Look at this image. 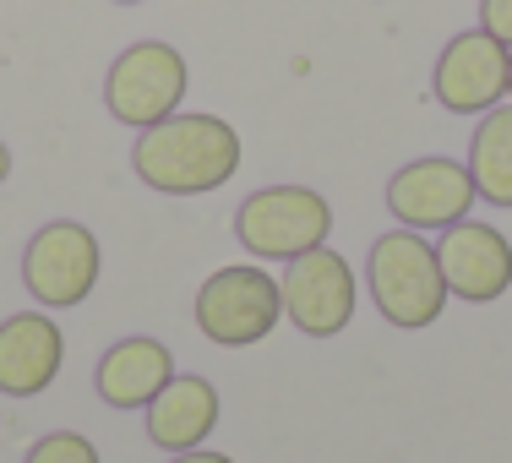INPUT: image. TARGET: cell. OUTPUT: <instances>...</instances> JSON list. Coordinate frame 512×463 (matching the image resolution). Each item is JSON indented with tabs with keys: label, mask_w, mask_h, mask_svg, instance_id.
I'll return each instance as SVG.
<instances>
[{
	"label": "cell",
	"mask_w": 512,
	"mask_h": 463,
	"mask_svg": "<svg viewBox=\"0 0 512 463\" xmlns=\"http://www.w3.org/2000/svg\"><path fill=\"white\" fill-rule=\"evenodd\" d=\"M131 169L142 175V186L164 191V197H202V191L235 180L240 137L218 115H169L137 137Z\"/></svg>",
	"instance_id": "6da1fadb"
},
{
	"label": "cell",
	"mask_w": 512,
	"mask_h": 463,
	"mask_svg": "<svg viewBox=\"0 0 512 463\" xmlns=\"http://www.w3.org/2000/svg\"><path fill=\"white\" fill-rule=\"evenodd\" d=\"M365 278H371L376 311L393 327H431L447 306V278L436 262V246L420 240L414 229H387L371 246Z\"/></svg>",
	"instance_id": "7a4b0ae2"
},
{
	"label": "cell",
	"mask_w": 512,
	"mask_h": 463,
	"mask_svg": "<svg viewBox=\"0 0 512 463\" xmlns=\"http://www.w3.org/2000/svg\"><path fill=\"white\" fill-rule=\"evenodd\" d=\"M235 235L251 257L295 262L300 251L327 246V235H333V207L311 186H267V191L240 202Z\"/></svg>",
	"instance_id": "3957f363"
},
{
	"label": "cell",
	"mask_w": 512,
	"mask_h": 463,
	"mask_svg": "<svg viewBox=\"0 0 512 463\" xmlns=\"http://www.w3.org/2000/svg\"><path fill=\"white\" fill-rule=\"evenodd\" d=\"M284 316V289L262 267H218L197 289V327L224 349L262 344Z\"/></svg>",
	"instance_id": "277c9868"
},
{
	"label": "cell",
	"mask_w": 512,
	"mask_h": 463,
	"mask_svg": "<svg viewBox=\"0 0 512 463\" xmlns=\"http://www.w3.org/2000/svg\"><path fill=\"white\" fill-rule=\"evenodd\" d=\"M180 99H186V55H180L175 44H158V39L131 44L104 77L109 115H115L120 126H137V131L169 120L180 109Z\"/></svg>",
	"instance_id": "5b68a950"
},
{
	"label": "cell",
	"mask_w": 512,
	"mask_h": 463,
	"mask_svg": "<svg viewBox=\"0 0 512 463\" xmlns=\"http://www.w3.org/2000/svg\"><path fill=\"white\" fill-rule=\"evenodd\" d=\"M22 284L50 311L82 306L99 284V240H93V229L71 224V218L44 224L22 251Z\"/></svg>",
	"instance_id": "8992f818"
},
{
	"label": "cell",
	"mask_w": 512,
	"mask_h": 463,
	"mask_svg": "<svg viewBox=\"0 0 512 463\" xmlns=\"http://www.w3.org/2000/svg\"><path fill=\"white\" fill-rule=\"evenodd\" d=\"M507 82H512V50L485 28H469L442 50L431 88L436 104L453 109V115H485L507 99Z\"/></svg>",
	"instance_id": "52a82bcc"
},
{
	"label": "cell",
	"mask_w": 512,
	"mask_h": 463,
	"mask_svg": "<svg viewBox=\"0 0 512 463\" xmlns=\"http://www.w3.org/2000/svg\"><path fill=\"white\" fill-rule=\"evenodd\" d=\"M278 289H284V316L311 338L344 333L349 316H355V273H349V262L327 246L300 251Z\"/></svg>",
	"instance_id": "ba28073f"
},
{
	"label": "cell",
	"mask_w": 512,
	"mask_h": 463,
	"mask_svg": "<svg viewBox=\"0 0 512 463\" xmlns=\"http://www.w3.org/2000/svg\"><path fill=\"white\" fill-rule=\"evenodd\" d=\"M474 207L469 164L453 158H414L387 180V213L404 229H453Z\"/></svg>",
	"instance_id": "9c48e42d"
},
{
	"label": "cell",
	"mask_w": 512,
	"mask_h": 463,
	"mask_svg": "<svg viewBox=\"0 0 512 463\" xmlns=\"http://www.w3.org/2000/svg\"><path fill=\"white\" fill-rule=\"evenodd\" d=\"M436 262H442L447 295L469 300V306H491V300H502L512 289V246L502 229H491V224L458 218L453 229H442Z\"/></svg>",
	"instance_id": "30bf717a"
},
{
	"label": "cell",
	"mask_w": 512,
	"mask_h": 463,
	"mask_svg": "<svg viewBox=\"0 0 512 463\" xmlns=\"http://www.w3.org/2000/svg\"><path fill=\"white\" fill-rule=\"evenodd\" d=\"M60 327L50 316L28 311V316H6L0 322V393L6 398H33L55 382L60 371Z\"/></svg>",
	"instance_id": "8fae6325"
},
{
	"label": "cell",
	"mask_w": 512,
	"mask_h": 463,
	"mask_svg": "<svg viewBox=\"0 0 512 463\" xmlns=\"http://www.w3.org/2000/svg\"><path fill=\"white\" fill-rule=\"evenodd\" d=\"M169 376H175V355L158 338H126V344H115L99 360L93 387H99L109 409H148L169 387Z\"/></svg>",
	"instance_id": "7c38bea8"
},
{
	"label": "cell",
	"mask_w": 512,
	"mask_h": 463,
	"mask_svg": "<svg viewBox=\"0 0 512 463\" xmlns=\"http://www.w3.org/2000/svg\"><path fill=\"white\" fill-rule=\"evenodd\" d=\"M218 425V393L207 376H169V387L148 404V436L164 453H191Z\"/></svg>",
	"instance_id": "4fadbf2b"
},
{
	"label": "cell",
	"mask_w": 512,
	"mask_h": 463,
	"mask_svg": "<svg viewBox=\"0 0 512 463\" xmlns=\"http://www.w3.org/2000/svg\"><path fill=\"white\" fill-rule=\"evenodd\" d=\"M469 180H474V197L512 207V104L485 109V120L474 126Z\"/></svg>",
	"instance_id": "5bb4252c"
},
{
	"label": "cell",
	"mask_w": 512,
	"mask_h": 463,
	"mask_svg": "<svg viewBox=\"0 0 512 463\" xmlns=\"http://www.w3.org/2000/svg\"><path fill=\"white\" fill-rule=\"evenodd\" d=\"M28 463H99V447L77 431H55V436H39Z\"/></svg>",
	"instance_id": "9a60e30c"
},
{
	"label": "cell",
	"mask_w": 512,
	"mask_h": 463,
	"mask_svg": "<svg viewBox=\"0 0 512 463\" xmlns=\"http://www.w3.org/2000/svg\"><path fill=\"white\" fill-rule=\"evenodd\" d=\"M480 28L512 50V0H480Z\"/></svg>",
	"instance_id": "2e32d148"
},
{
	"label": "cell",
	"mask_w": 512,
	"mask_h": 463,
	"mask_svg": "<svg viewBox=\"0 0 512 463\" xmlns=\"http://www.w3.org/2000/svg\"><path fill=\"white\" fill-rule=\"evenodd\" d=\"M169 463H235V458H224V453H202V447H191V453H180V458H169Z\"/></svg>",
	"instance_id": "e0dca14e"
},
{
	"label": "cell",
	"mask_w": 512,
	"mask_h": 463,
	"mask_svg": "<svg viewBox=\"0 0 512 463\" xmlns=\"http://www.w3.org/2000/svg\"><path fill=\"white\" fill-rule=\"evenodd\" d=\"M6 175H11V148L0 142V186H6Z\"/></svg>",
	"instance_id": "ac0fdd59"
},
{
	"label": "cell",
	"mask_w": 512,
	"mask_h": 463,
	"mask_svg": "<svg viewBox=\"0 0 512 463\" xmlns=\"http://www.w3.org/2000/svg\"><path fill=\"white\" fill-rule=\"evenodd\" d=\"M120 6H137V0H120Z\"/></svg>",
	"instance_id": "d6986e66"
},
{
	"label": "cell",
	"mask_w": 512,
	"mask_h": 463,
	"mask_svg": "<svg viewBox=\"0 0 512 463\" xmlns=\"http://www.w3.org/2000/svg\"><path fill=\"white\" fill-rule=\"evenodd\" d=\"M507 99H512V82H507Z\"/></svg>",
	"instance_id": "ffe728a7"
}]
</instances>
